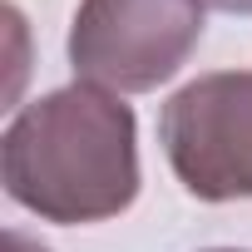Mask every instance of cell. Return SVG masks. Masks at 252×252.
<instances>
[{
  "instance_id": "1",
  "label": "cell",
  "mask_w": 252,
  "mask_h": 252,
  "mask_svg": "<svg viewBox=\"0 0 252 252\" xmlns=\"http://www.w3.org/2000/svg\"><path fill=\"white\" fill-rule=\"evenodd\" d=\"M5 193L45 222H104L139 198L134 109L99 84L25 104L0 139Z\"/></svg>"
},
{
  "instance_id": "2",
  "label": "cell",
  "mask_w": 252,
  "mask_h": 252,
  "mask_svg": "<svg viewBox=\"0 0 252 252\" xmlns=\"http://www.w3.org/2000/svg\"><path fill=\"white\" fill-rule=\"evenodd\" d=\"M203 0H84L69 25V64L109 94H149L203 40Z\"/></svg>"
},
{
  "instance_id": "3",
  "label": "cell",
  "mask_w": 252,
  "mask_h": 252,
  "mask_svg": "<svg viewBox=\"0 0 252 252\" xmlns=\"http://www.w3.org/2000/svg\"><path fill=\"white\" fill-rule=\"evenodd\" d=\"M158 144L193 198H252V69L183 84L158 114Z\"/></svg>"
},
{
  "instance_id": "4",
  "label": "cell",
  "mask_w": 252,
  "mask_h": 252,
  "mask_svg": "<svg viewBox=\"0 0 252 252\" xmlns=\"http://www.w3.org/2000/svg\"><path fill=\"white\" fill-rule=\"evenodd\" d=\"M213 10H227V15H252V0H203Z\"/></svg>"
},
{
  "instance_id": "5",
  "label": "cell",
  "mask_w": 252,
  "mask_h": 252,
  "mask_svg": "<svg viewBox=\"0 0 252 252\" xmlns=\"http://www.w3.org/2000/svg\"><path fill=\"white\" fill-rule=\"evenodd\" d=\"M5 252H45V247H35V242L20 237V232H5Z\"/></svg>"
},
{
  "instance_id": "6",
  "label": "cell",
  "mask_w": 252,
  "mask_h": 252,
  "mask_svg": "<svg viewBox=\"0 0 252 252\" xmlns=\"http://www.w3.org/2000/svg\"><path fill=\"white\" fill-rule=\"evenodd\" d=\"M213 252H237V247H213Z\"/></svg>"
}]
</instances>
